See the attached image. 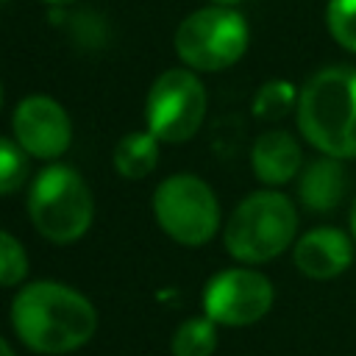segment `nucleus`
Wrapping results in <instances>:
<instances>
[{"instance_id":"nucleus-22","label":"nucleus","mask_w":356,"mask_h":356,"mask_svg":"<svg viewBox=\"0 0 356 356\" xmlns=\"http://www.w3.org/2000/svg\"><path fill=\"white\" fill-rule=\"evenodd\" d=\"M42 3H50V6H70V3H75V0H42Z\"/></svg>"},{"instance_id":"nucleus-23","label":"nucleus","mask_w":356,"mask_h":356,"mask_svg":"<svg viewBox=\"0 0 356 356\" xmlns=\"http://www.w3.org/2000/svg\"><path fill=\"white\" fill-rule=\"evenodd\" d=\"M0 108H3V83H0Z\"/></svg>"},{"instance_id":"nucleus-10","label":"nucleus","mask_w":356,"mask_h":356,"mask_svg":"<svg viewBox=\"0 0 356 356\" xmlns=\"http://www.w3.org/2000/svg\"><path fill=\"white\" fill-rule=\"evenodd\" d=\"M295 267L312 281H331L353 264V236L334 225L306 231L292 245Z\"/></svg>"},{"instance_id":"nucleus-19","label":"nucleus","mask_w":356,"mask_h":356,"mask_svg":"<svg viewBox=\"0 0 356 356\" xmlns=\"http://www.w3.org/2000/svg\"><path fill=\"white\" fill-rule=\"evenodd\" d=\"M350 236H353V242H356V197H353V203H350Z\"/></svg>"},{"instance_id":"nucleus-2","label":"nucleus","mask_w":356,"mask_h":356,"mask_svg":"<svg viewBox=\"0 0 356 356\" xmlns=\"http://www.w3.org/2000/svg\"><path fill=\"white\" fill-rule=\"evenodd\" d=\"M303 139L334 159H356V67H323L298 95Z\"/></svg>"},{"instance_id":"nucleus-16","label":"nucleus","mask_w":356,"mask_h":356,"mask_svg":"<svg viewBox=\"0 0 356 356\" xmlns=\"http://www.w3.org/2000/svg\"><path fill=\"white\" fill-rule=\"evenodd\" d=\"M28 153L17 139L0 136V195L17 192L28 178Z\"/></svg>"},{"instance_id":"nucleus-21","label":"nucleus","mask_w":356,"mask_h":356,"mask_svg":"<svg viewBox=\"0 0 356 356\" xmlns=\"http://www.w3.org/2000/svg\"><path fill=\"white\" fill-rule=\"evenodd\" d=\"M242 0H211V6H231V8H236Z\"/></svg>"},{"instance_id":"nucleus-11","label":"nucleus","mask_w":356,"mask_h":356,"mask_svg":"<svg viewBox=\"0 0 356 356\" xmlns=\"http://www.w3.org/2000/svg\"><path fill=\"white\" fill-rule=\"evenodd\" d=\"M303 153L289 131L273 128L256 136L250 147V170L264 186H284L300 175Z\"/></svg>"},{"instance_id":"nucleus-7","label":"nucleus","mask_w":356,"mask_h":356,"mask_svg":"<svg viewBox=\"0 0 356 356\" xmlns=\"http://www.w3.org/2000/svg\"><path fill=\"white\" fill-rule=\"evenodd\" d=\"M206 86L197 78V72L189 67H170L147 89V131L167 145L189 142L206 120Z\"/></svg>"},{"instance_id":"nucleus-9","label":"nucleus","mask_w":356,"mask_h":356,"mask_svg":"<svg viewBox=\"0 0 356 356\" xmlns=\"http://www.w3.org/2000/svg\"><path fill=\"white\" fill-rule=\"evenodd\" d=\"M11 131L31 159L56 161L72 142V122L67 108L50 95H28L11 114Z\"/></svg>"},{"instance_id":"nucleus-6","label":"nucleus","mask_w":356,"mask_h":356,"mask_svg":"<svg viewBox=\"0 0 356 356\" xmlns=\"http://www.w3.org/2000/svg\"><path fill=\"white\" fill-rule=\"evenodd\" d=\"M150 206L159 228L184 248H200L220 231V200L197 175H167L156 186Z\"/></svg>"},{"instance_id":"nucleus-12","label":"nucleus","mask_w":356,"mask_h":356,"mask_svg":"<svg viewBox=\"0 0 356 356\" xmlns=\"http://www.w3.org/2000/svg\"><path fill=\"white\" fill-rule=\"evenodd\" d=\"M345 189H348V172L342 167V159L334 156L314 159L298 175V197L314 214L334 211L345 200Z\"/></svg>"},{"instance_id":"nucleus-3","label":"nucleus","mask_w":356,"mask_h":356,"mask_svg":"<svg viewBox=\"0 0 356 356\" xmlns=\"http://www.w3.org/2000/svg\"><path fill=\"white\" fill-rule=\"evenodd\" d=\"M295 203L278 189H256L225 220L222 245L239 264H264L281 256L295 242Z\"/></svg>"},{"instance_id":"nucleus-17","label":"nucleus","mask_w":356,"mask_h":356,"mask_svg":"<svg viewBox=\"0 0 356 356\" xmlns=\"http://www.w3.org/2000/svg\"><path fill=\"white\" fill-rule=\"evenodd\" d=\"M325 25L339 47L356 53V0H328Z\"/></svg>"},{"instance_id":"nucleus-1","label":"nucleus","mask_w":356,"mask_h":356,"mask_svg":"<svg viewBox=\"0 0 356 356\" xmlns=\"http://www.w3.org/2000/svg\"><path fill=\"white\" fill-rule=\"evenodd\" d=\"M11 328L17 339L44 356H64L83 348L97 328L95 303L58 281H28L11 300Z\"/></svg>"},{"instance_id":"nucleus-5","label":"nucleus","mask_w":356,"mask_h":356,"mask_svg":"<svg viewBox=\"0 0 356 356\" xmlns=\"http://www.w3.org/2000/svg\"><path fill=\"white\" fill-rule=\"evenodd\" d=\"M250 44L248 19L231 6H206L181 19L172 47L184 67L220 72L234 67Z\"/></svg>"},{"instance_id":"nucleus-20","label":"nucleus","mask_w":356,"mask_h":356,"mask_svg":"<svg viewBox=\"0 0 356 356\" xmlns=\"http://www.w3.org/2000/svg\"><path fill=\"white\" fill-rule=\"evenodd\" d=\"M0 356H17V353H14V348H11L3 337H0Z\"/></svg>"},{"instance_id":"nucleus-13","label":"nucleus","mask_w":356,"mask_h":356,"mask_svg":"<svg viewBox=\"0 0 356 356\" xmlns=\"http://www.w3.org/2000/svg\"><path fill=\"white\" fill-rule=\"evenodd\" d=\"M159 139L150 131H131L125 134L114 150H111V164L122 178L139 181L150 175L159 164Z\"/></svg>"},{"instance_id":"nucleus-18","label":"nucleus","mask_w":356,"mask_h":356,"mask_svg":"<svg viewBox=\"0 0 356 356\" xmlns=\"http://www.w3.org/2000/svg\"><path fill=\"white\" fill-rule=\"evenodd\" d=\"M28 275V253L22 242L0 228V286H22Z\"/></svg>"},{"instance_id":"nucleus-14","label":"nucleus","mask_w":356,"mask_h":356,"mask_svg":"<svg viewBox=\"0 0 356 356\" xmlns=\"http://www.w3.org/2000/svg\"><path fill=\"white\" fill-rule=\"evenodd\" d=\"M217 350V323L206 314L186 317L170 339L172 356H211Z\"/></svg>"},{"instance_id":"nucleus-8","label":"nucleus","mask_w":356,"mask_h":356,"mask_svg":"<svg viewBox=\"0 0 356 356\" xmlns=\"http://www.w3.org/2000/svg\"><path fill=\"white\" fill-rule=\"evenodd\" d=\"M275 289L259 270L228 267L214 273L203 286V314L222 328H245L273 309Z\"/></svg>"},{"instance_id":"nucleus-4","label":"nucleus","mask_w":356,"mask_h":356,"mask_svg":"<svg viewBox=\"0 0 356 356\" xmlns=\"http://www.w3.org/2000/svg\"><path fill=\"white\" fill-rule=\"evenodd\" d=\"M28 217L53 245H72L92 228L95 197L75 167L50 161L36 172L28 189Z\"/></svg>"},{"instance_id":"nucleus-15","label":"nucleus","mask_w":356,"mask_h":356,"mask_svg":"<svg viewBox=\"0 0 356 356\" xmlns=\"http://www.w3.org/2000/svg\"><path fill=\"white\" fill-rule=\"evenodd\" d=\"M298 89L295 83L284 81V78H273L267 83L259 86V92L253 95V114L264 122H275V120H284L292 108H298Z\"/></svg>"}]
</instances>
